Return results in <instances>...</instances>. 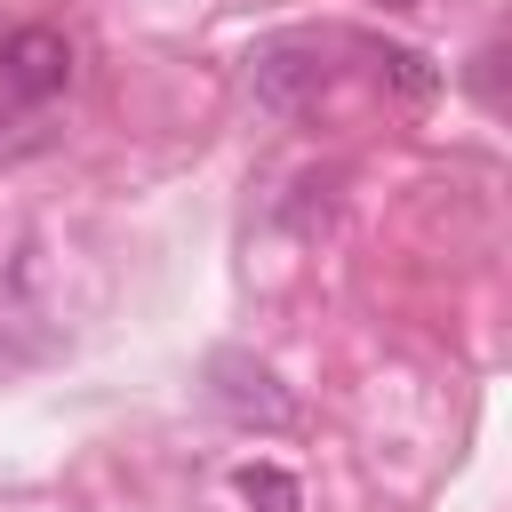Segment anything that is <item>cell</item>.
Listing matches in <instances>:
<instances>
[{
    "label": "cell",
    "mask_w": 512,
    "mask_h": 512,
    "mask_svg": "<svg viewBox=\"0 0 512 512\" xmlns=\"http://www.w3.org/2000/svg\"><path fill=\"white\" fill-rule=\"evenodd\" d=\"M248 88H256V104H272V112H304V104H320V88H328V48H320L312 32L256 40V56H248Z\"/></svg>",
    "instance_id": "obj_1"
},
{
    "label": "cell",
    "mask_w": 512,
    "mask_h": 512,
    "mask_svg": "<svg viewBox=\"0 0 512 512\" xmlns=\"http://www.w3.org/2000/svg\"><path fill=\"white\" fill-rule=\"evenodd\" d=\"M208 400L232 416V424H264V432H288L296 424V400L272 384V368H256L248 352H216L208 360Z\"/></svg>",
    "instance_id": "obj_2"
},
{
    "label": "cell",
    "mask_w": 512,
    "mask_h": 512,
    "mask_svg": "<svg viewBox=\"0 0 512 512\" xmlns=\"http://www.w3.org/2000/svg\"><path fill=\"white\" fill-rule=\"evenodd\" d=\"M0 80H8L24 104L64 96V80H72V40H64V32H48V24L8 32V40H0Z\"/></svg>",
    "instance_id": "obj_3"
},
{
    "label": "cell",
    "mask_w": 512,
    "mask_h": 512,
    "mask_svg": "<svg viewBox=\"0 0 512 512\" xmlns=\"http://www.w3.org/2000/svg\"><path fill=\"white\" fill-rule=\"evenodd\" d=\"M232 496L248 504V512H304V488H296V472H280V464H240L232 472Z\"/></svg>",
    "instance_id": "obj_4"
},
{
    "label": "cell",
    "mask_w": 512,
    "mask_h": 512,
    "mask_svg": "<svg viewBox=\"0 0 512 512\" xmlns=\"http://www.w3.org/2000/svg\"><path fill=\"white\" fill-rule=\"evenodd\" d=\"M384 72H392V88H400V96H432V88H440V72H432L416 48H384Z\"/></svg>",
    "instance_id": "obj_5"
}]
</instances>
